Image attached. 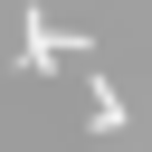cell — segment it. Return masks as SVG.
<instances>
[{"instance_id":"1","label":"cell","mask_w":152,"mask_h":152,"mask_svg":"<svg viewBox=\"0 0 152 152\" xmlns=\"http://www.w3.org/2000/svg\"><path fill=\"white\" fill-rule=\"evenodd\" d=\"M95 86V133H124V95H114V76H86Z\"/></svg>"}]
</instances>
